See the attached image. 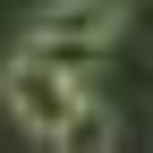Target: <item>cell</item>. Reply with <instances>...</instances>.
<instances>
[{
  "instance_id": "obj_1",
  "label": "cell",
  "mask_w": 153,
  "mask_h": 153,
  "mask_svg": "<svg viewBox=\"0 0 153 153\" xmlns=\"http://www.w3.org/2000/svg\"><path fill=\"white\" fill-rule=\"evenodd\" d=\"M0 102H9V119L26 128L34 145H60V128H68V111L85 102V68H68V60H51V51H17L9 68H0Z\"/></svg>"
},
{
  "instance_id": "obj_2",
  "label": "cell",
  "mask_w": 153,
  "mask_h": 153,
  "mask_svg": "<svg viewBox=\"0 0 153 153\" xmlns=\"http://www.w3.org/2000/svg\"><path fill=\"white\" fill-rule=\"evenodd\" d=\"M119 34H128V0H43L26 17V43L68 60V68H94Z\"/></svg>"
},
{
  "instance_id": "obj_3",
  "label": "cell",
  "mask_w": 153,
  "mask_h": 153,
  "mask_svg": "<svg viewBox=\"0 0 153 153\" xmlns=\"http://www.w3.org/2000/svg\"><path fill=\"white\" fill-rule=\"evenodd\" d=\"M60 145H85V153H102V145H119V111H102L85 94V102L68 111V128H60Z\"/></svg>"
}]
</instances>
